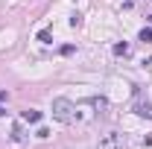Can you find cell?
Wrapping results in <instances>:
<instances>
[{
    "label": "cell",
    "mask_w": 152,
    "mask_h": 149,
    "mask_svg": "<svg viewBox=\"0 0 152 149\" xmlns=\"http://www.w3.org/2000/svg\"><path fill=\"white\" fill-rule=\"evenodd\" d=\"M23 120L26 123H38L41 120V111H23Z\"/></svg>",
    "instance_id": "cell-3"
},
{
    "label": "cell",
    "mask_w": 152,
    "mask_h": 149,
    "mask_svg": "<svg viewBox=\"0 0 152 149\" xmlns=\"http://www.w3.org/2000/svg\"><path fill=\"white\" fill-rule=\"evenodd\" d=\"M137 114H140V117H152V105L149 102H140V105H137Z\"/></svg>",
    "instance_id": "cell-2"
},
{
    "label": "cell",
    "mask_w": 152,
    "mask_h": 149,
    "mask_svg": "<svg viewBox=\"0 0 152 149\" xmlns=\"http://www.w3.org/2000/svg\"><path fill=\"white\" fill-rule=\"evenodd\" d=\"M114 53H117V56H123V53H129V44H117V47H114Z\"/></svg>",
    "instance_id": "cell-4"
},
{
    "label": "cell",
    "mask_w": 152,
    "mask_h": 149,
    "mask_svg": "<svg viewBox=\"0 0 152 149\" xmlns=\"http://www.w3.org/2000/svg\"><path fill=\"white\" fill-rule=\"evenodd\" d=\"M53 114H56L58 120H64V123H67V120H70V102H67V99H61V96L53 99Z\"/></svg>",
    "instance_id": "cell-1"
},
{
    "label": "cell",
    "mask_w": 152,
    "mask_h": 149,
    "mask_svg": "<svg viewBox=\"0 0 152 149\" xmlns=\"http://www.w3.org/2000/svg\"><path fill=\"white\" fill-rule=\"evenodd\" d=\"M140 41H152V29H140Z\"/></svg>",
    "instance_id": "cell-5"
},
{
    "label": "cell",
    "mask_w": 152,
    "mask_h": 149,
    "mask_svg": "<svg viewBox=\"0 0 152 149\" xmlns=\"http://www.w3.org/2000/svg\"><path fill=\"white\" fill-rule=\"evenodd\" d=\"M38 38H41L44 44H53V38H50V32H38Z\"/></svg>",
    "instance_id": "cell-6"
},
{
    "label": "cell",
    "mask_w": 152,
    "mask_h": 149,
    "mask_svg": "<svg viewBox=\"0 0 152 149\" xmlns=\"http://www.w3.org/2000/svg\"><path fill=\"white\" fill-rule=\"evenodd\" d=\"M3 114H6V108H3V105H0V117H3Z\"/></svg>",
    "instance_id": "cell-7"
}]
</instances>
